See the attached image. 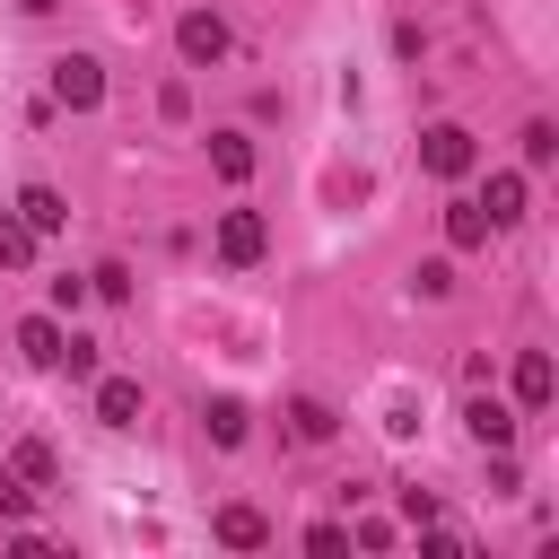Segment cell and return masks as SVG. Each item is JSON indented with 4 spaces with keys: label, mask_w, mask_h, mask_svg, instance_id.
<instances>
[{
    "label": "cell",
    "mask_w": 559,
    "mask_h": 559,
    "mask_svg": "<svg viewBox=\"0 0 559 559\" xmlns=\"http://www.w3.org/2000/svg\"><path fill=\"white\" fill-rule=\"evenodd\" d=\"M463 428H472L489 454H498V445H515V411H507L498 393H472V402H463Z\"/></svg>",
    "instance_id": "8992f818"
},
{
    "label": "cell",
    "mask_w": 559,
    "mask_h": 559,
    "mask_svg": "<svg viewBox=\"0 0 559 559\" xmlns=\"http://www.w3.org/2000/svg\"><path fill=\"white\" fill-rule=\"evenodd\" d=\"M271 253V227H262V210H218V262H262Z\"/></svg>",
    "instance_id": "3957f363"
},
{
    "label": "cell",
    "mask_w": 559,
    "mask_h": 559,
    "mask_svg": "<svg viewBox=\"0 0 559 559\" xmlns=\"http://www.w3.org/2000/svg\"><path fill=\"white\" fill-rule=\"evenodd\" d=\"M52 105H70V114H96V105H105L96 52H61V61H52Z\"/></svg>",
    "instance_id": "7a4b0ae2"
},
{
    "label": "cell",
    "mask_w": 559,
    "mask_h": 559,
    "mask_svg": "<svg viewBox=\"0 0 559 559\" xmlns=\"http://www.w3.org/2000/svg\"><path fill=\"white\" fill-rule=\"evenodd\" d=\"M550 393H559V376H550V349H524V358H515V402H524V411H542Z\"/></svg>",
    "instance_id": "30bf717a"
},
{
    "label": "cell",
    "mask_w": 559,
    "mask_h": 559,
    "mask_svg": "<svg viewBox=\"0 0 559 559\" xmlns=\"http://www.w3.org/2000/svg\"><path fill=\"white\" fill-rule=\"evenodd\" d=\"M445 245H454V253L489 245V210H480V201H445Z\"/></svg>",
    "instance_id": "7c38bea8"
},
{
    "label": "cell",
    "mask_w": 559,
    "mask_h": 559,
    "mask_svg": "<svg viewBox=\"0 0 559 559\" xmlns=\"http://www.w3.org/2000/svg\"><path fill=\"white\" fill-rule=\"evenodd\" d=\"M87 306V280H52V314H79Z\"/></svg>",
    "instance_id": "cb8c5ba5"
},
{
    "label": "cell",
    "mask_w": 559,
    "mask_h": 559,
    "mask_svg": "<svg viewBox=\"0 0 559 559\" xmlns=\"http://www.w3.org/2000/svg\"><path fill=\"white\" fill-rule=\"evenodd\" d=\"M201 428H210V445H245V402L236 393H210L201 402Z\"/></svg>",
    "instance_id": "4fadbf2b"
},
{
    "label": "cell",
    "mask_w": 559,
    "mask_h": 559,
    "mask_svg": "<svg viewBox=\"0 0 559 559\" xmlns=\"http://www.w3.org/2000/svg\"><path fill=\"white\" fill-rule=\"evenodd\" d=\"M210 166H218V183H245L253 175V140L245 131H210Z\"/></svg>",
    "instance_id": "8fae6325"
},
{
    "label": "cell",
    "mask_w": 559,
    "mask_h": 559,
    "mask_svg": "<svg viewBox=\"0 0 559 559\" xmlns=\"http://www.w3.org/2000/svg\"><path fill=\"white\" fill-rule=\"evenodd\" d=\"M35 245H44V236H35L17 210H0V271H26V262H35Z\"/></svg>",
    "instance_id": "e0dca14e"
},
{
    "label": "cell",
    "mask_w": 559,
    "mask_h": 559,
    "mask_svg": "<svg viewBox=\"0 0 559 559\" xmlns=\"http://www.w3.org/2000/svg\"><path fill=\"white\" fill-rule=\"evenodd\" d=\"M288 428H297V445H332V428H341V419H332V402L297 393V402H288Z\"/></svg>",
    "instance_id": "5bb4252c"
},
{
    "label": "cell",
    "mask_w": 559,
    "mask_h": 559,
    "mask_svg": "<svg viewBox=\"0 0 559 559\" xmlns=\"http://www.w3.org/2000/svg\"><path fill=\"white\" fill-rule=\"evenodd\" d=\"M175 52L183 61H227V17L218 9H183L175 17Z\"/></svg>",
    "instance_id": "277c9868"
},
{
    "label": "cell",
    "mask_w": 559,
    "mask_h": 559,
    "mask_svg": "<svg viewBox=\"0 0 559 559\" xmlns=\"http://www.w3.org/2000/svg\"><path fill=\"white\" fill-rule=\"evenodd\" d=\"M489 489H498V498H515V489H524V472H515V454H507V445H498V463H489Z\"/></svg>",
    "instance_id": "7402d4cb"
},
{
    "label": "cell",
    "mask_w": 559,
    "mask_h": 559,
    "mask_svg": "<svg viewBox=\"0 0 559 559\" xmlns=\"http://www.w3.org/2000/svg\"><path fill=\"white\" fill-rule=\"evenodd\" d=\"M87 288H96V297H131V271H122V262H105V271H96Z\"/></svg>",
    "instance_id": "603a6c76"
},
{
    "label": "cell",
    "mask_w": 559,
    "mask_h": 559,
    "mask_svg": "<svg viewBox=\"0 0 559 559\" xmlns=\"http://www.w3.org/2000/svg\"><path fill=\"white\" fill-rule=\"evenodd\" d=\"M472 157H480V140H472L463 122H428V131H419V166H428L437 183H454V175H472Z\"/></svg>",
    "instance_id": "6da1fadb"
},
{
    "label": "cell",
    "mask_w": 559,
    "mask_h": 559,
    "mask_svg": "<svg viewBox=\"0 0 559 559\" xmlns=\"http://www.w3.org/2000/svg\"><path fill=\"white\" fill-rule=\"evenodd\" d=\"M402 524H437V498L428 489H402Z\"/></svg>",
    "instance_id": "d4e9b609"
},
{
    "label": "cell",
    "mask_w": 559,
    "mask_h": 559,
    "mask_svg": "<svg viewBox=\"0 0 559 559\" xmlns=\"http://www.w3.org/2000/svg\"><path fill=\"white\" fill-rule=\"evenodd\" d=\"M210 533H218L227 550H262V542H271V515L236 498V507H218V515H210Z\"/></svg>",
    "instance_id": "52a82bcc"
},
{
    "label": "cell",
    "mask_w": 559,
    "mask_h": 559,
    "mask_svg": "<svg viewBox=\"0 0 559 559\" xmlns=\"http://www.w3.org/2000/svg\"><path fill=\"white\" fill-rule=\"evenodd\" d=\"M140 402H148L140 376H96V419L105 428H140Z\"/></svg>",
    "instance_id": "5b68a950"
},
{
    "label": "cell",
    "mask_w": 559,
    "mask_h": 559,
    "mask_svg": "<svg viewBox=\"0 0 559 559\" xmlns=\"http://www.w3.org/2000/svg\"><path fill=\"white\" fill-rule=\"evenodd\" d=\"M17 358H26V367H61V323H52V314H26V323H17Z\"/></svg>",
    "instance_id": "9c48e42d"
},
{
    "label": "cell",
    "mask_w": 559,
    "mask_h": 559,
    "mask_svg": "<svg viewBox=\"0 0 559 559\" xmlns=\"http://www.w3.org/2000/svg\"><path fill=\"white\" fill-rule=\"evenodd\" d=\"M480 210H489V227H515V218H524V175H489Z\"/></svg>",
    "instance_id": "2e32d148"
},
{
    "label": "cell",
    "mask_w": 559,
    "mask_h": 559,
    "mask_svg": "<svg viewBox=\"0 0 559 559\" xmlns=\"http://www.w3.org/2000/svg\"><path fill=\"white\" fill-rule=\"evenodd\" d=\"M157 114H166V122H183V114H192V87H183V79H166V87H157Z\"/></svg>",
    "instance_id": "ffe728a7"
},
{
    "label": "cell",
    "mask_w": 559,
    "mask_h": 559,
    "mask_svg": "<svg viewBox=\"0 0 559 559\" xmlns=\"http://www.w3.org/2000/svg\"><path fill=\"white\" fill-rule=\"evenodd\" d=\"M17 9H26V17H52V9H61V0H17Z\"/></svg>",
    "instance_id": "484cf974"
},
{
    "label": "cell",
    "mask_w": 559,
    "mask_h": 559,
    "mask_svg": "<svg viewBox=\"0 0 559 559\" xmlns=\"http://www.w3.org/2000/svg\"><path fill=\"white\" fill-rule=\"evenodd\" d=\"M515 140H524V166H550V157H559V131H550L542 114H533V122H524Z\"/></svg>",
    "instance_id": "ac0fdd59"
},
{
    "label": "cell",
    "mask_w": 559,
    "mask_h": 559,
    "mask_svg": "<svg viewBox=\"0 0 559 559\" xmlns=\"http://www.w3.org/2000/svg\"><path fill=\"white\" fill-rule=\"evenodd\" d=\"M26 507H35V489H26V480H17V472H9V463H0V515H9V524H17V515H26Z\"/></svg>",
    "instance_id": "d6986e66"
},
{
    "label": "cell",
    "mask_w": 559,
    "mask_h": 559,
    "mask_svg": "<svg viewBox=\"0 0 559 559\" xmlns=\"http://www.w3.org/2000/svg\"><path fill=\"white\" fill-rule=\"evenodd\" d=\"M17 218H26L35 236H61V227H70V201H61L52 183H26V192H17Z\"/></svg>",
    "instance_id": "ba28073f"
},
{
    "label": "cell",
    "mask_w": 559,
    "mask_h": 559,
    "mask_svg": "<svg viewBox=\"0 0 559 559\" xmlns=\"http://www.w3.org/2000/svg\"><path fill=\"white\" fill-rule=\"evenodd\" d=\"M9 472H17L26 489H52V472H61V463H52V445H44V437H17V445H9Z\"/></svg>",
    "instance_id": "9a60e30c"
},
{
    "label": "cell",
    "mask_w": 559,
    "mask_h": 559,
    "mask_svg": "<svg viewBox=\"0 0 559 559\" xmlns=\"http://www.w3.org/2000/svg\"><path fill=\"white\" fill-rule=\"evenodd\" d=\"M411 280H419V297H445V288H454V262H419Z\"/></svg>",
    "instance_id": "44dd1931"
}]
</instances>
